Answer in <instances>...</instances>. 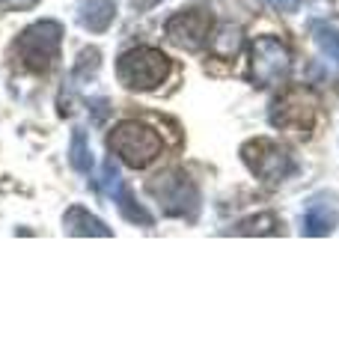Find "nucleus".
I'll use <instances>...</instances> for the list:
<instances>
[{
	"instance_id": "1",
	"label": "nucleus",
	"mask_w": 339,
	"mask_h": 357,
	"mask_svg": "<svg viewBox=\"0 0 339 357\" xmlns=\"http://www.w3.org/2000/svg\"><path fill=\"white\" fill-rule=\"evenodd\" d=\"M60 42H63V24L60 21H36L27 30H21L15 39V57L21 60L27 72H48L60 57Z\"/></svg>"
},
{
	"instance_id": "2",
	"label": "nucleus",
	"mask_w": 339,
	"mask_h": 357,
	"mask_svg": "<svg viewBox=\"0 0 339 357\" xmlns=\"http://www.w3.org/2000/svg\"><path fill=\"white\" fill-rule=\"evenodd\" d=\"M107 146L131 170H143V167H149L161 155V137L149 126H143V122L128 119V122H119L107 134Z\"/></svg>"
},
{
	"instance_id": "3",
	"label": "nucleus",
	"mask_w": 339,
	"mask_h": 357,
	"mask_svg": "<svg viewBox=\"0 0 339 357\" xmlns=\"http://www.w3.org/2000/svg\"><path fill=\"white\" fill-rule=\"evenodd\" d=\"M170 57L164 51L149 48V45H140V48H131L119 57L116 63V75L119 81L128 89H137V93H146V89L161 86L170 77Z\"/></svg>"
},
{
	"instance_id": "4",
	"label": "nucleus",
	"mask_w": 339,
	"mask_h": 357,
	"mask_svg": "<svg viewBox=\"0 0 339 357\" xmlns=\"http://www.w3.org/2000/svg\"><path fill=\"white\" fill-rule=\"evenodd\" d=\"M149 194L158 199L164 215L170 218H197L199 211V191L194 185V178L182 170H167L161 176H155L149 185Z\"/></svg>"
},
{
	"instance_id": "5",
	"label": "nucleus",
	"mask_w": 339,
	"mask_h": 357,
	"mask_svg": "<svg viewBox=\"0 0 339 357\" xmlns=\"http://www.w3.org/2000/svg\"><path fill=\"white\" fill-rule=\"evenodd\" d=\"M315 114H319V105H315V96L310 89H286L274 105H271V126L280 131H289L295 137H307L315 126Z\"/></svg>"
},
{
	"instance_id": "6",
	"label": "nucleus",
	"mask_w": 339,
	"mask_h": 357,
	"mask_svg": "<svg viewBox=\"0 0 339 357\" xmlns=\"http://www.w3.org/2000/svg\"><path fill=\"white\" fill-rule=\"evenodd\" d=\"M292 72V54L277 36H259L250 51V75L256 86H277Z\"/></svg>"
},
{
	"instance_id": "7",
	"label": "nucleus",
	"mask_w": 339,
	"mask_h": 357,
	"mask_svg": "<svg viewBox=\"0 0 339 357\" xmlns=\"http://www.w3.org/2000/svg\"><path fill=\"white\" fill-rule=\"evenodd\" d=\"M241 158L250 167V173L256 178H262L265 185H280L282 178H289L295 173V161L286 149H280L271 140H250L241 146Z\"/></svg>"
},
{
	"instance_id": "8",
	"label": "nucleus",
	"mask_w": 339,
	"mask_h": 357,
	"mask_svg": "<svg viewBox=\"0 0 339 357\" xmlns=\"http://www.w3.org/2000/svg\"><path fill=\"white\" fill-rule=\"evenodd\" d=\"M211 24H214L211 6H206V3L188 6V9L176 13L167 21V39L173 45H179V48H185V51H197L209 42Z\"/></svg>"
},
{
	"instance_id": "9",
	"label": "nucleus",
	"mask_w": 339,
	"mask_h": 357,
	"mask_svg": "<svg viewBox=\"0 0 339 357\" xmlns=\"http://www.w3.org/2000/svg\"><path fill=\"white\" fill-rule=\"evenodd\" d=\"M339 220V206L333 197H312L307 203V211H303V236H312V238H322V236H331L333 227Z\"/></svg>"
},
{
	"instance_id": "10",
	"label": "nucleus",
	"mask_w": 339,
	"mask_h": 357,
	"mask_svg": "<svg viewBox=\"0 0 339 357\" xmlns=\"http://www.w3.org/2000/svg\"><path fill=\"white\" fill-rule=\"evenodd\" d=\"M113 18H116V3L113 0H84L77 9V24L89 33H105Z\"/></svg>"
},
{
	"instance_id": "11",
	"label": "nucleus",
	"mask_w": 339,
	"mask_h": 357,
	"mask_svg": "<svg viewBox=\"0 0 339 357\" xmlns=\"http://www.w3.org/2000/svg\"><path fill=\"white\" fill-rule=\"evenodd\" d=\"M63 227H66L69 236H98V238L113 236L105 220H98L93 211H86L81 206H72L69 211H66V215H63Z\"/></svg>"
},
{
	"instance_id": "12",
	"label": "nucleus",
	"mask_w": 339,
	"mask_h": 357,
	"mask_svg": "<svg viewBox=\"0 0 339 357\" xmlns=\"http://www.w3.org/2000/svg\"><path fill=\"white\" fill-rule=\"evenodd\" d=\"M244 36H241V27H232V24H223L218 33L211 36V51L223 60H232L235 54L241 51Z\"/></svg>"
},
{
	"instance_id": "13",
	"label": "nucleus",
	"mask_w": 339,
	"mask_h": 357,
	"mask_svg": "<svg viewBox=\"0 0 339 357\" xmlns=\"http://www.w3.org/2000/svg\"><path fill=\"white\" fill-rule=\"evenodd\" d=\"M113 203L119 206V211H122V218L126 220H131V223H140V227H152V215L146 211L137 199H134V194L128 191L126 185H122V191L113 197Z\"/></svg>"
},
{
	"instance_id": "14",
	"label": "nucleus",
	"mask_w": 339,
	"mask_h": 357,
	"mask_svg": "<svg viewBox=\"0 0 339 357\" xmlns=\"http://www.w3.org/2000/svg\"><path fill=\"white\" fill-rule=\"evenodd\" d=\"M235 232H239V236H274V232H280V220H277V215H271V211H262V215H256V218L241 220L239 227H235Z\"/></svg>"
},
{
	"instance_id": "15",
	"label": "nucleus",
	"mask_w": 339,
	"mask_h": 357,
	"mask_svg": "<svg viewBox=\"0 0 339 357\" xmlns=\"http://www.w3.org/2000/svg\"><path fill=\"white\" fill-rule=\"evenodd\" d=\"M69 161L75 167V173H89L93 170V152H89V143H86V134L84 131H75L72 134V146H69Z\"/></svg>"
},
{
	"instance_id": "16",
	"label": "nucleus",
	"mask_w": 339,
	"mask_h": 357,
	"mask_svg": "<svg viewBox=\"0 0 339 357\" xmlns=\"http://www.w3.org/2000/svg\"><path fill=\"white\" fill-rule=\"evenodd\" d=\"M315 45L327 60H333L339 66V30L331 27H315Z\"/></svg>"
},
{
	"instance_id": "17",
	"label": "nucleus",
	"mask_w": 339,
	"mask_h": 357,
	"mask_svg": "<svg viewBox=\"0 0 339 357\" xmlns=\"http://www.w3.org/2000/svg\"><path fill=\"white\" fill-rule=\"evenodd\" d=\"M101 66V54L98 48H84L77 54V66H75V77H81V81H89V77H96Z\"/></svg>"
},
{
	"instance_id": "18",
	"label": "nucleus",
	"mask_w": 339,
	"mask_h": 357,
	"mask_svg": "<svg viewBox=\"0 0 339 357\" xmlns=\"http://www.w3.org/2000/svg\"><path fill=\"white\" fill-rule=\"evenodd\" d=\"M122 176H119V170H116V164L113 161H107L105 167H101V191H105V197H116L119 191H122Z\"/></svg>"
},
{
	"instance_id": "19",
	"label": "nucleus",
	"mask_w": 339,
	"mask_h": 357,
	"mask_svg": "<svg viewBox=\"0 0 339 357\" xmlns=\"http://www.w3.org/2000/svg\"><path fill=\"white\" fill-rule=\"evenodd\" d=\"M280 13H298V6H301V0H271Z\"/></svg>"
},
{
	"instance_id": "20",
	"label": "nucleus",
	"mask_w": 339,
	"mask_h": 357,
	"mask_svg": "<svg viewBox=\"0 0 339 357\" xmlns=\"http://www.w3.org/2000/svg\"><path fill=\"white\" fill-rule=\"evenodd\" d=\"M33 3H36V0H0V6L3 9H27Z\"/></svg>"
}]
</instances>
